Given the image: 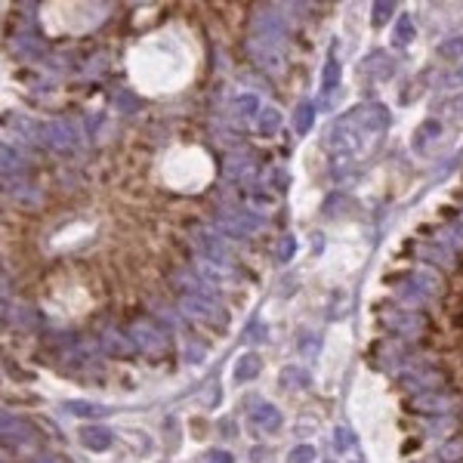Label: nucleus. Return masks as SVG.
Masks as SVG:
<instances>
[{"label": "nucleus", "mask_w": 463, "mask_h": 463, "mask_svg": "<svg viewBox=\"0 0 463 463\" xmlns=\"http://www.w3.org/2000/svg\"><path fill=\"white\" fill-rule=\"evenodd\" d=\"M259 374V358L256 355H241L235 365V380H250Z\"/></svg>", "instance_id": "nucleus-1"}, {"label": "nucleus", "mask_w": 463, "mask_h": 463, "mask_svg": "<svg viewBox=\"0 0 463 463\" xmlns=\"http://www.w3.org/2000/svg\"><path fill=\"white\" fill-rule=\"evenodd\" d=\"M83 444H87V448L102 451V448H108V444H111V432L108 430H87V432H83Z\"/></svg>", "instance_id": "nucleus-2"}, {"label": "nucleus", "mask_w": 463, "mask_h": 463, "mask_svg": "<svg viewBox=\"0 0 463 463\" xmlns=\"http://www.w3.org/2000/svg\"><path fill=\"white\" fill-rule=\"evenodd\" d=\"M442 457L448 460V463H454V460H463V435L460 439H454V442H448L442 448Z\"/></svg>", "instance_id": "nucleus-3"}, {"label": "nucleus", "mask_w": 463, "mask_h": 463, "mask_svg": "<svg viewBox=\"0 0 463 463\" xmlns=\"http://www.w3.org/2000/svg\"><path fill=\"white\" fill-rule=\"evenodd\" d=\"M254 420H256L259 426H275V423H278V414H275L272 405H263L259 411H254Z\"/></svg>", "instance_id": "nucleus-4"}, {"label": "nucleus", "mask_w": 463, "mask_h": 463, "mask_svg": "<svg viewBox=\"0 0 463 463\" xmlns=\"http://www.w3.org/2000/svg\"><path fill=\"white\" fill-rule=\"evenodd\" d=\"M309 127H312V108H309V105H303V108H300V115H296V130H300V133H306Z\"/></svg>", "instance_id": "nucleus-5"}, {"label": "nucleus", "mask_w": 463, "mask_h": 463, "mask_svg": "<svg viewBox=\"0 0 463 463\" xmlns=\"http://www.w3.org/2000/svg\"><path fill=\"white\" fill-rule=\"evenodd\" d=\"M275 124H278V111L275 108H266L263 111V120H259V127H263V130H275Z\"/></svg>", "instance_id": "nucleus-6"}, {"label": "nucleus", "mask_w": 463, "mask_h": 463, "mask_svg": "<svg viewBox=\"0 0 463 463\" xmlns=\"http://www.w3.org/2000/svg\"><path fill=\"white\" fill-rule=\"evenodd\" d=\"M204 463H232V457H229V454H222V451H210Z\"/></svg>", "instance_id": "nucleus-7"}, {"label": "nucleus", "mask_w": 463, "mask_h": 463, "mask_svg": "<svg viewBox=\"0 0 463 463\" xmlns=\"http://www.w3.org/2000/svg\"><path fill=\"white\" fill-rule=\"evenodd\" d=\"M389 9H392L389 4H386V6H383V4L377 6V16H374V22H377V25H380V22H386V19H389Z\"/></svg>", "instance_id": "nucleus-8"}, {"label": "nucleus", "mask_w": 463, "mask_h": 463, "mask_svg": "<svg viewBox=\"0 0 463 463\" xmlns=\"http://www.w3.org/2000/svg\"><path fill=\"white\" fill-rule=\"evenodd\" d=\"M405 41H411V25H402V28H398V43H405Z\"/></svg>", "instance_id": "nucleus-9"}, {"label": "nucleus", "mask_w": 463, "mask_h": 463, "mask_svg": "<svg viewBox=\"0 0 463 463\" xmlns=\"http://www.w3.org/2000/svg\"><path fill=\"white\" fill-rule=\"evenodd\" d=\"M306 457H312V448H296V451H293V460H296V463L306 460Z\"/></svg>", "instance_id": "nucleus-10"}]
</instances>
